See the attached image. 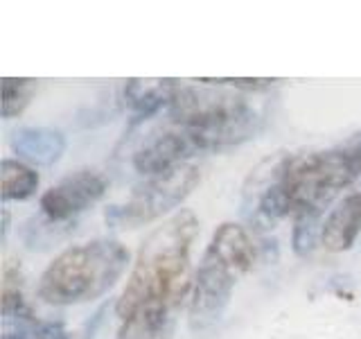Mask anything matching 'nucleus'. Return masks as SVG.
Returning <instances> with one entry per match:
<instances>
[{
	"label": "nucleus",
	"instance_id": "obj_4",
	"mask_svg": "<svg viewBox=\"0 0 361 339\" xmlns=\"http://www.w3.org/2000/svg\"><path fill=\"white\" fill-rule=\"evenodd\" d=\"M129 267V249L118 240L68 246L45 267L39 280V299L50 305H79L97 301L116 285Z\"/></svg>",
	"mask_w": 361,
	"mask_h": 339
},
{
	"label": "nucleus",
	"instance_id": "obj_2",
	"mask_svg": "<svg viewBox=\"0 0 361 339\" xmlns=\"http://www.w3.org/2000/svg\"><path fill=\"white\" fill-rule=\"evenodd\" d=\"M199 235V218L192 210H180L145 237L133 269L127 278L116 312L122 321L145 308L176 310L190 282V251Z\"/></svg>",
	"mask_w": 361,
	"mask_h": 339
},
{
	"label": "nucleus",
	"instance_id": "obj_16",
	"mask_svg": "<svg viewBox=\"0 0 361 339\" xmlns=\"http://www.w3.org/2000/svg\"><path fill=\"white\" fill-rule=\"evenodd\" d=\"M197 82L233 88V90H240V93H259V90H269L278 79H269V77H262V79H257V77H219V79L201 77Z\"/></svg>",
	"mask_w": 361,
	"mask_h": 339
},
{
	"label": "nucleus",
	"instance_id": "obj_1",
	"mask_svg": "<svg viewBox=\"0 0 361 339\" xmlns=\"http://www.w3.org/2000/svg\"><path fill=\"white\" fill-rule=\"evenodd\" d=\"M361 177V133L332 150L285 158L257 199V215L267 222L280 218H319L327 203Z\"/></svg>",
	"mask_w": 361,
	"mask_h": 339
},
{
	"label": "nucleus",
	"instance_id": "obj_10",
	"mask_svg": "<svg viewBox=\"0 0 361 339\" xmlns=\"http://www.w3.org/2000/svg\"><path fill=\"white\" fill-rule=\"evenodd\" d=\"M9 145L18 158L37 165H54L66 150V138L50 127H20L11 133Z\"/></svg>",
	"mask_w": 361,
	"mask_h": 339
},
{
	"label": "nucleus",
	"instance_id": "obj_9",
	"mask_svg": "<svg viewBox=\"0 0 361 339\" xmlns=\"http://www.w3.org/2000/svg\"><path fill=\"white\" fill-rule=\"evenodd\" d=\"M361 233V192L343 197L321 226V244L332 254L348 251Z\"/></svg>",
	"mask_w": 361,
	"mask_h": 339
},
{
	"label": "nucleus",
	"instance_id": "obj_5",
	"mask_svg": "<svg viewBox=\"0 0 361 339\" xmlns=\"http://www.w3.org/2000/svg\"><path fill=\"white\" fill-rule=\"evenodd\" d=\"M201 172L197 165L185 163L176 170H169L165 174L149 177L145 184L135 186L131 197L111 210L106 220L118 222L127 229L149 224L158 218H163L169 210L180 206L195 186L199 184Z\"/></svg>",
	"mask_w": 361,
	"mask_h": 339
},
{
	"label": "nucleus",
	"instance_id": "obj_7",
	"mask_svg": "<svg viewBox=\"0 0 361 339\" xmlns=\"http://www.w3.org/2000/svg\"><path fill=\"white\" fill-rule=\"evenodd\" d=\"M109 188V181L97 170H77L41 195V210L50 222L77 218L97 203Z\"/></svg>",
	"mask_w": 361,
	"mask_h": 339
},
{
	"label": "nucleus",
	"instance_id": "obj_18",
	"mask_svg": "<svg viewBox=\"0 0 361 339\" xmlns=\"http://www.w3.org/2000/svg\"><path fill=\"white\" fill-rule=\"evenodd\" d=\"M7 231H9V213L5 210V226H3V237H7Z\"/></svg>",
	"mask_w": 361,
	"mask_h": 339
},
{
	"label": "nucleus",
	"instance_id": "obj_15",
	"mask_svg": "<svg viewBox=\"0 0 361 339\" xmlns=\"http://www.w3.org/2000/svg\"><path fill=\"white\" fill-rule=\"evenodd\" d=\"M34 93H37V82L34 79H3V118H16L27 109Z\"/></svg>",
	"mask_w": 361,
	"mask_h": 339
},
{
	"label": "nucleus",
	"instance_id": "obj_6",
	"mask_svg": "<svg viewBox=\"0 0 361 339\" xmlns=\"http://www.w3.org/2000/svg\"><path fill=\"white\" fill-rule=\"evenodd\" d=\"M237 271L226 265L221 258H217L212 251L203 254L201 265L195 274V282H192V294H190V328L195 333L210 331L212 326L221 321L233 297L235 282H237Z\"/></svg>",
	"mask_w": 361,
	"mask_h": 339
},
{
	"label": "nucleus",
	"instance_id": "obj_17",
	"mask_svg": "<svg viewBox=\"0 0 361 339\" xmlns=\"http://www.w3.org/2000/svg\"><path fill=\"white\" fill-rule=\"evenodd\" d=\"M316 220L319 218H300L293 226V251L300 258H307L316 242Z\"/></svg>",
	"mask_w": 361,
	"mask_h": 339
},
{
	"label": "nucleus",
	"instance_id": "obj_3",
	"mask_svg": "<svg viewBox=\"0 0 361 339\" xmlns=\"http://www.w3.org/2000/svg\"><path fill=\"white\" fill-rule=\"evenodd\" d=\"M201 84V82H199ZM201 84L178 90L169 105V122L183 129L199 152L224 150L248 141L259 129L257 109L240 90H226L224 86Z\"/></svg>",
	"mask_w": 361,
	"mask_h": 339
},
{
	"label": "nucleus",
	"instance_id": "obj_14",
	"mask_svg": "<svg viewBox=\"0 0 361 339\" xmlns=\"http://www.w3.org/2000/svg\"><path fill=\"white\" fill-rule=\"evenodd\" d=\"M3 199L5 201H25L39 190L41 177L37 170L27 167L25 163L5 158L3 161Z\"/></svg>",
	"mask_w": 361,
	"mask_h": 339
},
{
	"label": "nucleus",
	"instance_id": "obj_11",
	"mask_svg": "<svg viewBox=\"0 0 361 339\" xmlns=\"http://www.w3.org/2000/svg\"><path fill=\"white\" fill-rule=\"evenodd\" d=\"M208 251L221 258L226 265H231L240 276L253 267L255 256H257L251 233H248L244 226L233 224V222H224L219 229L212 233Z\"/></svg>",
	"mask_w": 361,
	"mask_h": 339
},
{
	"label": "nucleus",
	"instance_id": "obj_13",
	"mask_svg": "<svg viewBox=\"0 0 361 339\" xmlns=\"http://www.w3.org/2000/svg\"><path fill=\"white\" fill-rule=\"evenodd\" d=\"M174 310L172 308H145L122 321L118 339H172Z\"/></svg>",
	"mask_w": 361,
	"mask_h": 339
},
{
	"label": "nucleus",
	"instance_id": "obj_8",
	"mask_svg": "<svg viewBox=\"0 0 361 339\" xmlns=\"http://www.w3.org/2000/svg\"><path fill=\"white\" fill-rule=\"evenodd\" d=\"M197 152V145L192 143L190 136L169 122L167 127L152 131L142 141V145L133 154V167L140 174L158 177L169 172V170L185 165L188 158Z\"/></svg>",
	"mask_w": 361,
	"mask_h": 339
},
{
	"label": "nucleus",
	"instance_id": "obj_12",
	"mask_svg": "<svg viewBox=\"0 0 361 339\" xmlns=\"http://www.w3.org/2000/svg\"><path fill=\"white\" fill-rule=\"evenodd\" d=\"M176 90V79H129L124 100L138 118H149L161 109H169Z\"/></svg>",
	"mask_w": 361,
	"mask_h": 339
}]
</instances>
